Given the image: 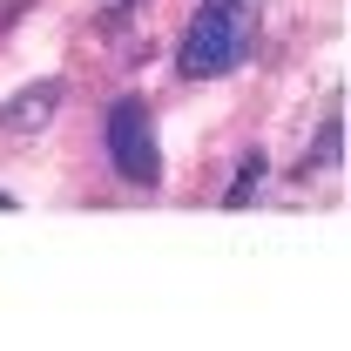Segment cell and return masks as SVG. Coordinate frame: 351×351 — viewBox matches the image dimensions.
<instances>
[{
	"label": "cell",
	"instance_id": "6da1fadb",
	"mask_svg": "<svg viewBox=\"0 0 351 351\" xmlns=\"http://www.w3.org/2000/svg\"><path fill=\"white\" fill-rule=\"evenodd\" d=\"M257 47V0H237V7H203L189 21V34L176 47V75L182 82H217L230 68H243Z\"/></svg>",
	"mask_w": 351,
	"mask_h": 351
},
{
	"label": "cell",
	"instance_id": "7a4b0ae2",
	"mask_svg": "<svg viewBox=\"0 0 351 351\" xmlns=\"http://www.w3.org/2000/svg\"><path fill=\"white\" fill-rule=\"evenodd\" d=\"M101 135H108V162H115L122 182H135V189H156L162 182V149H156V129H149V101L122 95L108 108V129Z\"/></svg>",
	"mask_w": 351,
	"mask_h": 351
},
{
	"label": "cell",
	"instance_id": "3957f363",
	"mask_svg": "<svg viewBox=\"0 0 351 351\" xmlns=\"http://www.w3.org/2000/svg\"><path fill=\"white\" fill-rule=\"evenodd\" d=\"M61 101H68V82H61V75L21 88L14 101H0V142H27V135H41L47 122L61 115Z\"/></svg>",
	"mask_w": 351,
	"mask_h": 351
},
{
	"label": "cell",
	"instance_id": "277c9868",
	"mask_svg": "<svg viewBox=\"0 0 351 351\" xmlns=\"http://www.w3.org/2000/svg\"><path fill=\"white\" fill-rule=\"evenodd\" d=\"M263 176H270V156H263V149H250V156L237 162V182L223 189V203H230V210H243V203L263 189Z\"/></svg>",
	"mask_w": 351,
	"mask_h": 351
},
{
	"label": "cell",
	"instance_id": "5b68a950",
	"mask_svg": "<svg viewBox=\"0 0 351 351\" xmlns=\"http://www.w3.org/2000/svg\"><path fill=\"white\" fill-rule=\"evenodd\" d=\"M338 149H345V122H338V115H331V122H324V135H317V149H304V162H298V176H324V169H338Z\"/></svg>",
	"mask_w": 351,
	"mask_h": 351
},
{
	"label": "cell",
	"instance_id": "8992f818",
	"mask_svg": "<svg viewBox=\"0 0 351 351\" xmlns=\"http://www.w3.org/2000/svg\"><path fill=\"white\" fill-rule=\"evenodd\" d=\"M142 7H149V0H115V7L101 14V34H115V27H129V21L142 14Z\"/></svg>",
	"mask_w": 351,
	"mask_h": 351
},
{
	"label": "cell",
	"instance_id": "52a82bcc",
	"mask_svg": "<svg viewBox=\"0 0 351 351\" xmlns=\"http://www.w3.org/2000/svg\"><path fill=\"white\" fill-rule=\"evenodd\" d=\"M14 14H21V0H7V7H0V27H7V21H14Z\"/></svg>",
	"mask_w": 351,
	"mask_h": 351
},
{
	"label": "cell",
	"instance_id": "ba28073f",
	"mask_svg": "<svg viewBox=\"0 0 351 351\" xmlns=\"http://www.w3.org/2000/svg\"><path fill=\"white\" fill-rule=\"evenodd\" d=\"M0 210H14V196H7V189H0Z\"/></svg>",
	"mask_w": 351,
	"mask_h": 351
},
{
	"label": "cell",
	"instance_id": "9c48e42d",
	"mask_svg": "<svg viewBox=\"0 0 351 351\" xmlns=\"http://www.w3.org/2000/svg\"><path fill=\"white\" fill-rule=\"evenodd\" d=\"M203 7H237V0H203Z\"/></svg>",
	"mask_w": 351,
	"mask_h": 351
}]
</instances>
